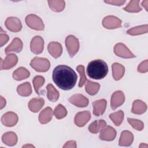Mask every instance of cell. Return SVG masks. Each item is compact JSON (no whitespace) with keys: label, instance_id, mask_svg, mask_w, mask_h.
<instances>
[{"label":"cell","instance_id":"cell-7","mask_svg":"<svg viewBox=\"0 0 148 148\" xmlns=\"http://www.w3.org/2000/svg\"><path fill=\"white\" fill-rule=\"evenodd\" d=\"M122 21L117 17L107 16L103 18L102 24L103 27L109 29H113L121 27Z\"/></svg>","mask_w":148,"mask_h":148},{"label":"cell","instance_id":"cell-15","mask_svg":"<svg viewBox=\"0 0 148 148\" xmlns=\"http://www.w3.org/2000/svg\"><path fill=\"white\" fill-rule=\"evenodd\" d=\"M18 117L16 113L13 112H8L3 114L1 117L2 123L9 127L14 126L18 122Z\"/></svg>","mask_w":148,"mask_h":148},{"label":"cell","instance_id":"cell-32","mask_svg":"<svg viewBox=\"0 0 148 148\" xmlns=\"http://www.w3.org/2000/svg\"><path fill=\"white\" fill-rule=\"evenodd\" d=\"M139 0H132L129 2L128 5L123 8V9L130 13H138L142 10V8L139 6Z\"/></svg>","mask_w":148,"mask_h":148},{"label":"cell","instance_id":"cell-19","mask_svg":"<svg viewBox=\"0 0 148 148\" xmlns=\"http://www.w3.org/2000/svg\"><path fill=\"white\" fill-rule=\"evenodd\" d=\"M134 140V135L132 133L129 131H122L119 140V145L120 146H130L131 145Z\"/></svg>","mask_w":148,"mask_h":148},{"label":"cell","instance_id":"cell-12","mask_svg":"<svg viewBox=\"0 0 148 148\" xmlns=\"http://www.w3.org/2000/svg\"><path fill=\"white\" fill-rule=\"evenodd\" d=\"M116 130L111 126L106 125L101 131L99 138L102 140L112 141L116 136Z\"/></svg>","mask_w":148,"mask_h":148},{"label":"cell","instance_id":"cell-39","mask_svg":"<svg viewBox=\"0 0 148 148\" xmlns=\"http://www.w3.org/2000/svg\"><path fill=\"white\" fill-rule=\"evenodd\" d=\"M9 36L5 33H2L1 32L0 34V46L2 47L4 45H5L9 40Z\"/></svg>","mask_w":148,"mask_h":148},{"label":"cell","instance_id":"cell-38","mask_svg":"<svg viewBox=\"0 0 148 148\" xmlns=\"http://www.w3.org/2000/svg\"><path fill=\"white\" fill-rule=\"evenodd\" d=\"M137 71L139 73H144L148 71V60H146L142 61L138 66Z\"/></svg>","mask_w":148,"mask_h":148},{"label":"cell","instance_id":"cell-5","mask_svg":"<svg viewBox=\"0 0 148 148\" xmlns=\"http://www.w3.org/2000/svg\"><path fill=\"white\" fill-rule=\"evenodd\" d=\"M65 46L70 57H73L79 49V41L75 36L70 35L65 39Z\"/></svg>","mask_w":148,"mask_h":148},{"label":"cell","instance_id":"cell-20","mask_svg":"<svg viewBox=\"0 0 148 148\" xmlns=\"http://www.w3.org/2000/svg\"><path fill=\"white\" fill-rule=\"evenodd\" d=\"M45 100L43 98H34L28 102L29 109L33 113L38 112L43 106Z\"/></svg>","mask_w":148,"mask_h":148},{"label":"cell","instance_id":"cell-23","mask_svg":"<svg viewBox=\"0 0 148 148\" xmlns=\"http://www.w3.org/2000/svg\"><path fill=\"white\" fill-rule=\"evenodd\" d=\"M17 136L14 132H7L2 136V141L6 145L9 146H13L17 143Z\"/></svg>","mask_w":148,"mask_h":148},{"label":"cell","instance_id":"cell-8","mask_svg":"<svg viewBox=\"0 0 148 148\" xmlns=\"http://www.w3.org/2000/svg\"><path fill=\"white\" fill-rule=\"evenodd\" d=\"M17 62L18 57L15 54H8L3 60L1 58V70L10 69L14 67L17 64Z\"/></svg>","mask_w":148,"mask_h":148},{"label":"cell","instance_id":"cell-13","mask_svg":"<svg viewBox=\"0 0 148 148\" xmlns=\"http://www.w3.org/2000/svg\"><path fill=\"white\" fill-rule=\"evenodd\" d=\"M68 101L73 105L80 108L86 107L89 103L88 99L81 94H76L72 95L68 98Z\"/></svg>","mask_w":148,"mask_h":148},{"label":"cell","instance_id":"cell-11","mask_svg":"<svg viewBox=\"0 0 148 148\" xmlns=\"http://www.w3.org/2000/svg\"><path fill=\"white\" fill-rule=\"evenodd\" d=\"M125 101V95L122 91L117 90L114 91L110 98V107L115 110L119 106L122 105Z\"/></svg>","mask_w":148,"mask_h":148},{"label":"cell","instance_id":"cell-10","mask_svg":"<svg viewBox=\"0 0 148 148\" xmlns=\"http://www.w3.org/2000/svg\"><path fill=\"white\" fill-rule=\"evenodd\" d=\"M5 25L8 30L13 32H19L22 29L21 21L15 17H8L5 20Z\"/></svg>","mask_w":148,"mask_h":148},{"label":"cell","instance_id":"cell-24","mask_svg":"<svg viewBox=\"0 0 148 148\" xmlns=\"http://www.w3.org/2000/svg\"><path fill=\"white\" fill-rule=\"evenodd\" d=\"M147 110V105L140 99H136L132 103L131 112L135 114H142Z\"/></svg>","mask_w":148,"mask_h":148},{"label":"cell","instance_id":"cell-31","mask_svg":"<svg viewBox=\"0 0 148 148\" xmlns=\"http://www.w3.org/2000/svg\"><path fill=\"white\" fill-rule=\"evenodd\" d=\"M148 31L147 24L132 27L127 31V34L130 35H139L143 34H146Z\"/></svg>","mask_w":148,"mask_h":148},{"label":"cell","instance_id":"cell-14","mask_svg":"<svg viewBox=\"0 0 148 148\" xmlns=\"http://www.w3.org/2000/svg\"><path fill=\"white\" fill-rule=\"evenodd\" d=\"M91 119V113L90 111L84 110L78 112L74 118L75 124L79 127L84 126Z\"/></svg>","mask_w":148,"mask_h":148},{"label":"cell","instance_id":"cell-40","mask_svg":"<svg viewBox=\"0 0 148 148\" xmlns=\"http://www.w3.org/2000/svg\"><path fill=\"white\" fill-rule=\"evenodd\" d=\"M126 1H121V0H108V1H104L105 3L112 5H116V6H121L124 5Z\"/></svg>","mask_w":148,"mask_h":148},{"label":"cell","instance_id":"cell-41","mask_svg":"<svg viewBox=\"0 0 148 148\" xmlns=\"http://www.w3.org/2000/svg\"><path fill=\"white\" fill-rule=\"evenodd\" d=\"M77 147L76 142L75 140H69L65 143V144L63 146V148H76Z\"/></svg>","mask_w":148,"mask_h":148},{"label":"cell","instance_id":"cell-17","mask_svg":"<svg viewBox=\"0 0 148 148\" xmlns=\"http://www.w3.org/2000/svg\"><path fill=\"white\" fill-rule=\"evenodd\" d=\"M23 47L22 40L18 38H15L12 42L5 49V52L6 54H10L11 52L20 53Z\"/></svg>","mask_w":148,"mask_h":148},{"label":"cell","instance_id":"cell-3","mask_svg":"<svg viewBox=\"0 0 148 148\" xmlns=\"http://www.w3.org/2000/svg\"><path fill=\"white\" fill-rule=\"evenodd\" d=\"M30 66L37 72H46L49 69L50 63L47 58L35 57L31 60Z\"/></svg>","mask_w":148,"mask_h":148},{"label":"cell","instance_id":"cell-16","mask_svg":"<svg viewBox=\"0 0 148 148\" xmlns=\"http://www.w3.org/2000/svg\"><path fill=\"white\" fill-rule=\"evenodd\" d=\"M107 106V101L105 99H98L93 102L92 113L95 116H99L103 114Z\"/></svg>","mask_w":148,"mask_h":148},{"label":"cell","instance_id":"cell-25","mask_svg":"<svg viewBox=\"0 0 148 148\" xmlns=\"http://www.w3.org/2000/svg\"><path fill=\"white\" fill-rule=\"evenodd\" d=\"M106 125V123L104 120H96L90 124L88 127V131L92 134H97Z\"/></svg>","mask_w":148,"mask_h":148},{"label":"cell","instance_id":"cell-29","mask_svg":"<svg viewBox=\"0 0 148 148\" xmlns=\"http://www.w3.org/2000/svg\"><path fill=\"white\" fill-rule=\"evenodd\" d=\"M100 88V84L98 83L86 80L85 82L86 91L90 95L97 94Z\"/></svg>","mask_w":148,"mask_h":148},{"label":"cell","instance_id":"cell-36","mask_svg":"<svg viewBox=\"0 0 148 148\" xmlns=\"http://www.w3.org/2000/svg\"><path fill=\"white\" fill-rule=\"evenodd\" d=\"M127 121L128 123L132 127V128L137 131H140L144 128V124L140 120L128 117Z\"/></svg>","mask_w":148,"mask_h":148},{"label":"cell","instance_id":"cell-33","mask_svg":"<svg viewBox=\"0 0 148 148\" xmlns=\"http://www.w3.org/2000/svg\"><path fill=\"white\" fill-rule=\"evenodd\" d=\"M110 119L116 126H119L122 123L124 119V112L123 110L112 113L109 114Z\"/></svg>","mask_w":148,"mask_h":148},{"label":"cell","instance_id":"cell-35","mask_svg":"<svg viewBox=\"0 0 148 148\" xmlns=\"http://www.w3.org/2000/svg\"><path fill=\"white\" fill-rule=\"evenodd\" d=\"M45 79L44 77L42 76L38 75L34 77L32 80V83H33L35 91L37 94L40 95V93L39 92V89L41 87L43 86V85L45 83Z\"/></svg>","mask_w":148,"mask_h":148},{"label":"cell","instance_id":"cell-44","mask_svg":"<svg viewBox=\"0 0 148 148\" xmlns=\"http://www.w3.org/2000/svg\"><path fill=\"white\" fill-rule=\"evenodd\" d=\"M34 147V146H33V145H24V146H23V147Z\"/></svg>","mask_w":148,"mask_h":148},{"label":"cell","instance_id":"cell-21","mask_svg":"<svg viewBox=\"0 0 148 148\" xmlns=\"http://www.w3.org/2000/svg\"><path fill=\"white\" fill-rule=\"evenodd\" d=\"M53 111L50 107H47L42 110L39 114V121L42 124H45L51 121L53 117Z\"/></svg>","mask_w":148,"mask_h":148},{"label":"cell","instance_id":"cell-37","mask_svg":"<svg viewBox=\"0 0 148 148\" xmlns=\"http://www.w3.org/2000/svg\"><path fill=\"white\" fill-rule=\"evenodd\" d=\"M77 71L80 73V79L78 84V86L79 87H82L83 84L85 83L86 79V76L85 75V71H84V66L83 65H79L76 67Z\"/></svg>","mask_w":148,"mask_h":148},{"label":"cell","instance_id":"cell-30","mask_svg":"<svg viewBox=\"0 0 148 148\" xmlns=\"http://www.w3.org/2000/svg\"><path fill=\"white\" fill-rule=\"evenodd\" d=\"M50 9L55 12H61L64 10L65 7V2L64 1L51 0L47 1Z\"/></svg>","mask_w":148,"mask_h":148},{"label":"cell","instance_id":"cell-26","mask_svg":"<svg viewBox=\"0 0 148 148\" xmlns=\"http://www.w3.org/2000/svg\"><path fill=\"white\" fill-rule=\"evenodd\" d=\"M30 76L29 71L24 67H19L13 72V78L17 81L28 78Z\"/></svg>","mask_w":148,"mask_h":148},{"label":"cell","instance_id":"cell-18","mask_svg":"<svg viewBox=\"0 0 148 148\" xmlns=\"http://www.w3.org/2000/svg\"><path fill=\"white\" fill-rule=\"evenodd\" d=\"M47 50L49 54L55 58L60 57L62 52V45L57 42H51L47 46Z\"/></svg>","mask_w":148,"mask_h":148},{"label":"cell","instance_id":"cell-2","mask_svg":"<svg viewBox=\"0 0 148 148\" xmlns=\"http://www.w3.org/2000/svg\"><path fill=\"white\" fill-rule=\"evenodd\" d=\"M108 66L102 60H94L90 62L87 66V74L91 79L101 80L108 74Z\"/></svg>","mask_w":148,"mask_h":148},{"label":"cell","instance_id":"cell-34","mask_svg":"<svg viewBox=\"0 0 148 148\" xmlns=\"http://www.w3.org/2000/svg\"><path fill=\"white\" fill-rule=\"evenodd\" d=\"M53 114L57 119L60 120L67 115L66 109L62 104H58L53 111Z\"/></svg>","mask_w":148,"mask_h":148},{"label":"cell","instance_id":"cell-6","mask_svg":"<svg viewBox=\"0 0 148 148\" xmlns=\"http://www.w3.org/2000/svg\"><path fill=\"white\" fill-rule=\"evenodd\" d=\"M114 54L119 57L123 58H132L135 57L131 50L123 43H118L116 44L113 48Z\"/></svg>","mask_w":148,"mask_h":148},{"label":"cell","instance_id":"cell-22","mask_svg":"<svg viewBox=\"0 0 148 148\" xmlns=\"http://www.w3.org/2000/svg\"><path fill=\"white\" fill-rule=\"evenodd\" d=\"M112 75L114 80H120L124 76L125 73V67L118 63L114 62L112 65Z\"/></svg>","mask_w":148,"mask_h":148},{"label":"cell","instance_id":"cell-27","mask_svg":"<svg viewBox=\"0 0 148 148\" xmlns=\"http://www.w3.org/2000/svg\"><path fill=\"white\" fill-rule=\"evenodd\" d=\"M31 85L29 82H25L18 85L17 87V92L18 95L22 97L29 96L32 93Z\"/></svg>","mask_w":148,"mask_h":148},{"label":"cell","instance_id":"cell-4","mask_svg":"<svg viewBox=\"0 0 148 148\" xmlns=\"http://www.w3.org/2000/svg\"><path fill=\"white\" fill-rule=\"evenodd\" d=\"M25 21L28 27L36 31H43L45 29V25L42 20L38 16L30 14L26 16Z\"/></svg>","mask_w":148,"mask_h":148},{"label":"cell","instance_id":"cell-9","mask_svg":"<svg viewBox=\"0 0 148 148\" xmlns=\"http://www.w3.org/2000/svg\"><path fill=\"white\" fill-rule=\"evenodd\" d=\"M44 49V40L39 35L35 36L31 41L30 49L35 54H39L42 53Z\"/></svg>","mask_w":148,"mask_h":148},{"label":"cell","instance_id":"cell-1","mask_svg":"<svg viewBox=\"0 0 148 148\" xmlns=\"http://www.w3.org/2000/svg\"><path fill=\"white\" fill-rule=\"evenodd\" d=\"M52 79L60 88L63 90H69L75 86L77 76L71 67L65 65H59L54 68Z\"/></svg>","mask_w":148,"mask_h":148},{"label":"cell","instance_id":"cell-42","mask_svg":"<svg viewBox=\"0 0 148 148\" xmlns=\"http://www.w3.org/2000/svg\"><path fill=\"white\" fill-rule=\"evenodd\" d=\"M0 109H2L6 105V99L2 96L0 97Z\"/></svg>","mask_w":148,"mask_h":148},{"label":"cell","instance_id":"cell-28","mask_svg":"<svg viewBox=\"0 0 148 148\" xmlns=\"http://www.w3.org/2000/svg\"><path fill=\"white\" fill-rule=\"evenodd\" d=\"M47 97L48 99L53 102L57 101L60 97L58 91L51 84H48L47 87Z\"/></svg>","mask_w":148,"mask_h":148},{"label":"cell","instance_id":"cell-43","mask_svg":"<svg viewBox=\"0 0 148 148\" xmlns=\"http://www.w3.org/2000/svg\"><path fill=\"white\" fill-rule=\"evenodd\" d=\"M147 4H148V1H147V0L143 1H142V6H143V7L145 8V9H146V11L148 10V5H147Z\"/></svg>","mask_w":148,"mask_h":148}]
</instances>
